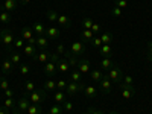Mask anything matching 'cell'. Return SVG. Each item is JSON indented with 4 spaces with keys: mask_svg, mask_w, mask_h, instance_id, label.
I'll return each mask as SVG.
<instances>
[{
    "mask_svg": "<svg viewBox=\"0 0 152 114\" xmlns=\"http://www.w3.org/2000/svg\"><path fill=\"white\" fill-rule=\"evenodd\" d=\"M123 84H126V85H132V76L126 75L125 78H123Z\"/></svg>",
    "mask_w": 152,
    "mask_h": 114,
    "instance_id": "cell-49",
    "label": "cell"
},
{
    "mask_svg": "<svg viewBox=\"0 0 152 114\" xmlns=\"http://www.w3.org/2000/svg\"><path fill=\"white\" fill-rule=\"evenodd\" d=\"M58 62H55V61H47L46 62V66H44V73L47 75V76H52L53 78V75L56 73V70H58Z\"/></svg>",
    "mask_w": 152,
    "mask_h": 114,
    "instance_id": "cell-10",
    "label": "cell"
},
{
    "mask_svg": "<svg viewBox=\"0 0 152 114\" xmlns=\"http://www.w3.org/2000/svg\"><path fill=\"white\" fill-rule=\"evenodd\" d=\"M34 61H37V62H47V59H49V52L47 50H40V52H37L35 53V56L32 58Z\"/></svg>",
    "mask_w": 152,
    "mask_h": 114,
    "instance_id": "cell-17",
    "label": "cell"
},
{
    "mask_svg": "<svg viewBox=\"0 0 152 114\" xmlns=\"http://www.w3.org/2000/svg\"><path fill=\"white\" fill-rule=\"evenodd\" d=\"M100 40H102V44H111L113 43V34L111 32L100 34Z\"/></svg>",
    "mask_w": 152,
    "mask_h": 114,
    "instance_id": "cell-28",
    "label": "cell"
},
{
    "mask_svg": "<svg viewBox=\"0 0 152 114\" xmlns=\"http://www.w3.org/2000/svg\"><path fill=\"white\" fill-rule=\"evenodd\" d=\"M66 52H67V50H66L64 44H56V53L58 55H64Z\"/></svg>",
    "mask_w": 152,
    "mask_h": 114,
    "instance_id": "cell-46",
    "label": "cell"
},
{
    "mask_svg": "<svg viewBox=\"0 0 152 114\" xmlns=\"http://www.w3.org/2000/svg\"><path fill=\"white\" fill-rule=\"evenodd\" d=\"M11 20H12V14H11V12H6V11L0 12V21H3V23H9Z\"/></svg>",
    "mask_w": 152,
    "mask_h": 114,
    "instance_id": "cell-36",
    "label": "cell"
},
{
    "mask_svg": "<svg viewBox=\"0 0 152 114\" xmlns=\"http://www.w3.org/2000/svg\"><path fill=\"white\" fill-rule=\"evenodd\" d=\"M100 90H102L105 94H110L111 93V90H113V82H111V79L108 78V75H104V78L100 79Z\"/></svg>",
    "mask_w": 152,
    "mask_h": 114,
    "instance_id": "cell-8",
    "label": "cell"
},
{
    "mask_svg": "<svg viewBox=\"0 0 152 114\" xmlns=\"http://www.w3.org/2000/svg\"><path fill=\"white\" fill-rule=\"evenodd\" d=\"M84 93L88 99H94L97 96V88L93 85H87V87H84Z\"/></svg>",
    "mask_w": 152,
    "mask_h": 114,
    "instance_id": "cell-20",
    "label": "cell"
},
{
    "mask_svg": "<svg viewBox=\"0 0 152 114\" xmlns=\"http://www.w3.org/2000/svg\"><path fill=\"white\" fill-rule=\"evenodd\" d=\"M116 6H119L120 9H125L128 6V0H116Z\"/></svg>",
    "mask_w": 152,
    "mask_h": 114,
    "instance_id": "cell-45",
    "label": "cell"
},
{
    "mask_svg": "<svg viewBox=\"0 0 152 114\" xmlns=\"http://www.w3.org/2000/svg\"><path fill=\"white\" fill-rule=\"evenodd\" d=\"M93 20L91 18H88V17H85L84 20H82V26H84V29H91V26H93Z\"/></svg>",
    "mask_w": 152,
    "mask_h": 114,
    "instance_id": "cell-38",
    "label": "cell"
},
{
    "mask_svg": "<svg viewBox=\"0 0 152 114\" xmlns=\"http://www.w3.org/2000/svg\"><path fill=\"white\" fill-rule=\"evenodd\" d=\"M20 37H21V38H23V40L26 41L28 44H35V43H37L35 32H34V29H32V28H29V26L21 28V31H20Z\"/></svg>",
    "mask_w": 152,
    "mask_h": 114,
    "instance_id": "cell-2",
    "label": "cell"
},
{
    "mask_svg": "<svg viewBox=\"0 0 152 114\" xmlns=\"http://www.w3.org/2000/svg\"><path fill=\"white\" fill-rule=\"evenodd\" d=\"M76 70H79L81 73H88V72H90V61H88L87 58H81L78 61Z\"/></svg>",
    "mask_w": 152,
    "mask_h": 114,
    "instance_id": "cell-11",
    "label": "cell"
},
{
    "mask_svg": "<svg viewBox=\"0 0 152 114\" xmlns=\"http://www.w3.org/2000/svg\"><path fill=\"white\" fill-rule=\"evenodd\" d=\"M84 84L82 82H69L67 84V87H66V94H69V96H76L79 91H84Z\"/></svg>",
    "mask_w": 152,
    "mask_h": 114,
    "instance_id": "cell-5",
    "label": "cell"
},
{
    "mask_svg": "<svg viewBox=\"0 0 152 114\" xmlns=\"http://www.w3.org/2000/svg\"><path fill=\"white\" fill-rule=\"evenodd\" d=\"M14 67H15V66L11 62V59H3V62H2V75H3V76L11 75L12 70H14Z\"/></svg>",
    "mask_w": 152,
    "mask_h": 114,
    "instance_id": "cell-12",
    "label": "cell"
},
{
    "mask_svg": "<svg viewBox=\"0 0 152 114\" xmlns=\"http://www.w3.org/2000/svg\"><path fill=\"white\" fill-rule=\"evenodd\" d=\"M3 107L6 108V110H11V108H14V107H17V102L12 97H6L5 99V102H3Z\"/></svg>",
    "mask_w": 152,
    "mask_h": 114,
    "instance_id": "cell-33",
    "label": "cell"
},
{
    "mask_svg": "<svg viewBox=\"0 0 152 114\" xmlns=\"http://www.w3.org/2000/svg\"><path fill=\"white\" fill-rule=\"evenodd\" d=\"M148 61L152 62V46L148 44Z\"/></svg>",
    "mask_w": 152,
    "mask_h": 114,
    "instance_id": "cell-50",
    "label": "cell"
},
{
    "mask_svg": "<svg viewBox=\"0 0 152 114\" xmlns=\"http://www.w3.org/2000/svg\"><path fill=\"white\" fill-rule=\"evenodd\" d=\"M93 37H94V34L91 32V29H84L82 32H81V38H82V43H91V40H93Z\"/></svg>",
    "mask_w": 152,
    "mask_h": 114,
    "instance_id": "cell-21",
    "label": "cell"
},
{
    "mask_svg": "<svg viewBox=\"0 0 152 114\" xmlns=\"http://www.w3.org/2000/svg\"><path fill=\"white\" fill-rule=\"evenodd\" d=\"M56 23L59 24L61 28H66V29L72 26V20H70V17H67V15H64V14L58 15V20H56Z\"/></svg>",
    "mask_w": 152,
    "mask_h": 114,
    "instance_id": "cell-18",
    "label": "cell"
},
{
    "mask_svg": "<svg viewBox=\"0 0 152 114\" xmlns=\"http://www.w3.org/2000/svg\"><path fill=\"white\" fill-rule=\"evenodd\" d=\"M67 81L66 79H59V81H56V88L58 90H66V87H67Z\"/></svg>",
    "mask_w": 152,
    "mask_h": 114,
    "instance_id": "cell-42",
    "label": "cell"
},
{
    "mask_svg": "<svg viewBox=\"0 0 152 114\" xmlns=\"http://www.w3.org/2000/svg\"><path fill=\"white\" fill-rule=\"evenodd\" d=\"M82 114H88V113H82Z\"/></svg>",
    "mask_w": 152,
    "mask_h": 114,
    "instance_id": "cell-59",
    "label": "cell"
},
{
    "mask_svg": "<svg viewBox=\"0 0 152 114\" xmlns=\"http://www.w3.org/2000/svg\"><path fill=\"white\" fill-rule=\"evenodd\" d=\"M29 105H31V100H29V97H26V96H21V97L17 100V110H20V111H23V113H28Z\"/></svg>",
    "mask_w": 152,
    "mask_h": 114,
    "instance_id": "cell-9",
    "label": "cell"
},
{
    "mask_svg": "<svg viewBox=\"0 0 152 114\" xmlns=\"http://www.w3.org/2000/svg\"><path fill=\"white\" fill-rule=\"evenodd\" d=\"M56 88V82L53 81V79H47L46 82H44V90L46 91H53Z\"/></svg>",
    "mask_w": 152,
    "mask_h": 114,
    "instance_id": "cell-32",
    "label": "cell"
},
{
    "mask_svg": "<svg viewBox=\"0 0 152 114\" xmlns=\"http://www.w3.org/2000/svg\"><path fill=\"white\" fill-rule=\"evenodd\" d=\"M46 37L50 38V40H56V38L61 37V31L55 26H50V28H46Z\"/></svg>",
    "mask_w": 152,
    "mask_h": 114,
    "instance_id": "cell-13",
    "label": "cell"
},
{
    "mask_svg": "<svg viewBox=\"0 0 152 114\" xmlns=\"http://www.w3.org/2000/svg\"><path fill=\"white\" fill-rule=\"evenodd\" d=\"M20 2H21V3H23V5H28V3H29V2H31V0H20Z\"/></svg>",
    "mask_w": 152,
    "mask_h": 114,
    "instance_id": "cell-55",
    "label": "cell"
},
{
    "mask_svg": "<svg viewBox=\"0 0 152 114\" xmlns=\"http://www.w3.org/2000/svg\"><path fill=\"white\" fill-rule=\"evenodd\" d=\"M49 114H64V107H62L61 104H56L53 107H50Z\"/></svg>",
    "mask_w": 152,
    "mask_h": 114,
    "instance_id": "cell-29",
    "label": "cell"
},
{
    "mask_svg": "<svg viewBox=\"0 0 152 114\" xmlns=\"http://www.w3.org/2000/svg\"><path fill=\"white\" fill-rule=\"evenodd\" d=\"M90 78H91V81H94V82H100V79L104 78V73H102V70H91V73H90Z\"/></svg>",
    "mask_w": 152,
    "mask_h": 114,
    "instance_id": "cell-25",
    "label": "cell"
},
{
    "mask_svg": "<svg viewBox=\"0 0 152 114\" xmlns=\"http://www.w3.org/2000/svg\"><path fill=\"white\" fill-rule=\"evenodd\" d=\"M91 32H93L94 35H97V34L100 32V24H99V23H96V21L93 23V26H91Z\"/></svg>",
    "mask_w": 152,
    "mask_h": 114,
    "instance_id": "cell-47",
    "label": "cell"
},
{
    "mask_svg": "<svg viewBox=\"0 0 152 114\" xmlns=\"http://www.w3.org/2000/svg\"><path fill=\"white\" fill-rule=\"evenodd\" d=\"M0 37H2V44L9 50H12V46H14V40H15V37L14 34H12L11 29H2L0 31Z\"/></svg>",
    "mask_w": 152,
    "mask_h": 114,
    "instance_id": "cell-1",
    "label": "cell"
},
{
    "mask_svg": "<svg viewBox=\"0 0 152 114\" xmlns=\"http://www.w3.org/2000/svg\"><path fill=\"white\" fill-rule=\"evenodd\" d=\"M17 6H18L17 0H5V2H3V9L6 12H11V14L17 9Z\"/></svg>",
    "mask_w": 152,
    "mask_h": 114,
    "instance_id": "cell-14",
    "label": "cell"
},
{
    "mask_svg": "<svg viewBox=\"0 0 152 114\" xmlns=\"http://www.w3.org/2000/svg\"><path fill=\"white\" fill-rule=\"evenodd\" d=\"M85 43H82V41H75L72 46H70V52L73 53V55H76V56H82L84 53H85Z\"/></svg>",
    "mask_w": 152,
    "mask_h": 114,
    "instance_id": "cell-7",
    "label": "cell"
},
{
    "mask_svg": "<svg viewBox=\"0 0 152 114\" xmlns=\"http://www.w3.org/2000/svg\"><path fill=\"white\" fill-rule=\"evenodd\" d=\"M62 107H64V111H72L73 110V104L69 102V100H66V102L62 104Z\"/></svg>",
    "mask_w": 152,
    "mask_h": 114,
    "instance_id": "cell-48",
    "label": "cell"
},
{
    "mask_svg": "<svg viewBox=\"0 0 152 114\" xmlns=\"http://www.w3.org/2000/svg\"><path fill=\"white\" fill-rule=\"evenodd\" d=\"M23 53L26 55L28 58H34L35 56V53H37V46L35 44H24V47H23Z\"/></svg>",
    "mask_w": 152,
    "mask_h": 114,
    "instance_id": "cell-15",
    "label": "cell"
},
{
    "mask_svg": "<svg viewBox=\"0 0 152 114\" xmlns=\"http://www.w3.org/2000/svg\"><path fill=\"white\" fill-rule=\"evenodd\" d=\"M0 46H2V37H0Z\"/></svg>",
    "mask_w": 152,
    "mask_h": 114,
    "instance_id": "cell-57",
    "label": "cell"
},
{
    "mask_svg": "<svg viewBox=\"0 0 152 114\" xmlns=\"http://www.w3.org/2000/svg\"><path fill=\"white\" fill-rule=\"evenodd\" d=\"M58 70H59V72H62V73H67V72L70 70V66H69V62H67V59H66V58L58 61Z\"/></svg>",
    "mask_w": 152,
    "mask_h": 114,
    "instance_id": "cell-24",
    "label": "cell"
},
{
    "mask_svg": "<svg viewBox=\"0 0 152 114\" xmlns=\"http://www.w3.org/2000/svg\"><path fill=\"white\" fill-rule=\"evenodd\" d=\"M32 29H34V32L37 34V37H40V35H46V28L43 26L41 23H34L32 24Z\"/></svg>",
    "mask_w": 152,
    "mask_h": 114,
    "instance_id": "cell-23",
    "label": "cell"
},
{
    "mask_svg": "<svg viewBox=\"0 0 152 114\" xmlns=\"http://www.w3.org/2000/svg\"><path fill=\"white\" fill-rule=\"evenodd\" d=\"M24 90H26L28 93H32L35 90V84L32 81H26V82H24Z\"/></svg>",
    "mask_w": 152,
    "mask_h": 114,
    "instance_id": "cell-39",
    "label": "cell"
},
{
    "mask_svg": "<svg viewBox=\"0 0 152 114\" xmlns=\"http://www.w3.org/2000/svg\"><path fill=\"white\" fill-rule=\"evenodd\" d=\"M111 15H113V17H120V15H122V9H120L119 6L114 5V8L111 9Z\"/></svg>",
    "mask_w": 152,
    "mask_h": 114,
    "instance_id": "cell-43",
    "label": "cell"
},
{
    "mask_svg": "<svg viewBox=\"0 0 152 114\" xmlns=\"http://www.w3.org/2000/svg\"><path fill=\"white\" fill-rule=\"evenodd\" d=\"M64 58L67 59V62H69V66H70V67H75V69H76V66H78V61H79L78 56L73 55L70 50H67V52L64 53Z\"/></svg>",
    "mask_w": 152,
    "mask_h": 114,
    "instance_id": "cell-16",
    "label": "cell"
},
{
    "mask_svg": "<svg viewBox=\"0 0 152 114\" xmlns=\"http://www.w3.org/2000/svg\"><path fill=\"white\" fill-rule=\"evenodd\" d=\"M24 44H26V41H24L21 37H20V38H15V40H14V46H15V49H23Z\"/></svg>",
    "mask_w": 152,
    "mask_h": 114,
    "instance_id": "cell-40",
    "label": "cell"
},
{
    "mask_svg": "<svg viewBox=\"0 0 152 114\" xmlns=\"http://www.w3.org/2000/svg\"><path fill=\"white\" fill-rule=\"evenodd\" d=\"M53 97H55V100H56V104H64V102H66V94H64V91H62V90H58V91L53 94Z\"/></svg>",
    "mask_w": 152,
    "mask_h": 114,
    "instance_id": "cell-31",
    "label": "cell"
},
{
    "mask_svg": "<svg viewBox=\"0 0 152 114\" xmlns=\"http://www.w3.org/2000/svg\"><path fill=\"white\" fill-rule=\"evenodd\" d=\"M99 49H100V55L102 56H111V52H113L111 44H102Z\"/></svg>",
    "mask_w": 152,
    "mask_h": 114,
    "instance_id": "cell-26",
    "label": "cell"
},
{
    "mask_svg": "<svg viewBox=\"0 0 152 114\" xmlns=\"http://www.w3.org/2000/svg\"><path fill=\"white\" fill-rule=\"evenodd\" d=\"M70 79H72L73 82H82V73H81L79 70H73V72L70 73Z\"/></svg>",
    "mask_w": 152,
    "mask_h": 114,
    "instance_id": "cell-30",
    "label": "cell"
},
{
    "mask_svg": "<svg viewBox=\"0 0 152 114\" xmlns=\"http://www.w3.org/2000/svg\"><path fill=\"white\" fill-rule=\"evenodd\" d=\"M91 44H93L94 47L99 49L100 46H102V40H100V37H96V35H94V37H93V40H91Z\"/></svg>",
    "mask_w": 152,
    "mask_h": 114,
    "instance_id": "cell-44",
    "label": "cell"
},
{
    "mask_svg": "<svg viewBox=\"0 0 152 114\" xmlns=\"http://www.w3.org/2000/svg\"><path fill=\"white\" fill-rule=\"evenodd\" d=\"M88 114H104V113L99 111V110H96V108H90V110H88Z\"/></svg>",
    "mask_w": 152,
    "mask_h": 114,
    "instance_id": "cell-52",
    "label": "cell"
},
{
    "mask_svg": "<svg viewBox=\"0 0 152 114\" xmlns=\"http://www.w3.org/2000/svg\"><path fill=\"white\" fill-rule=\"evenodd\" d=\"M47 44H49V40H47V37H46V35L37 37V43H35V46H37V47H40V50H46Z\"/></svg>",
    "mask_w": 152,
    "mask_h": 114,
    "instance_id": "cell-19",
    "label": "cell"
},
{
    "mask_svg": "<svg viewBox=\"0 0 152 114\" xmlns=\"http://www.w3.org/2000/svg\"><path fill=\"white\" fill-rule=\"evenodd\" d=\"M108 114H119V113H116V111H111V113H108Z\"/></svg>",
    "mask_w": 152,
    "mask_h": 114,
    "instance_id": "cell-56",
    "label": "cell"
},
{
    "mask_svg": "<svg viewBox=\"0 0 152 114\" xmlns=\"http://www.w3.org/2000/svg\"><path fill=\"white\" fill-rule=\"evenodd\" d=\"M120 88H122V97L125 100H129L131 97H134L137 94V90L134 88V85H126V84L120 82Z\"/></svg>",
    "mask_w": 152,
    "mask_h": 114,
    "instance_id": "cell-6",
    "label": "cell"
},
{
    "mask_svg": "<svg viewBox=\"0 0 152 114\" xmlns=\"http://www.w3.org/2000/svg\"><path fill=\"white\" fill-rule=\"evenodd\" d=\"M3 93H5V96H6V97H12V96H14V90H11V88H8V90H5Z\"/></svg>",
    "mask_w": 152,
    "mask_h": 114,
    "instance_id": "cell-51",
    "label": "cell"
},
{
    "mask_svg": "<svg viewBox=\"0 0 152 114\" xmlns=\"http://www.w3.org/2000/svg\"><path fill=\"white\" fill-rule=\"evenodd\" d=\"M113 66H114V62H113L111 56H104L102 61H100V69L102 70H110Z\"/></svg>",
    "mask_w": 152,
    "mask_h": 114,
    "instance_id": "cell-22",
    "label": "cell"
},
{
    "mask_svg": "<svg viewBox=\"0 0 152 114\" xmlns=\"http://www.w3.org/2000/svg\"><path fill=\"white\" fill-rule=\"evenodd\" d=\"M29 72H31V67H29L28 64H21V66H20V75L28 76V75H29Z\"/></svg>",
    "mask_w": 152,
    "mask_h": 114,
    "instance_id": "cell-41",
    "label": "cell"
},
{
    "mask_svg": "<svg viewBox=\"0 0 152 114\" xmlns=\"http://www.w3.org/2000/svg\"><path fill=\"white\" fill-rule=\"evenodd\" d=\"M0 8H2V6H0Z\"/></svg>",
    "mask_w": 152,
    "mask_h": 114,
    "instance_id": "cell-60",
    "label": "cell"
},
{
    "mask_svg": "<svg viewBox=\"0 0 152 114\" xmlns=\"http://www.w3.org/2000/svg\"><path fill=\"white\" fill-rule=\"evenodd\" d=\"M0 114H8V110L3 107V108H0Z\"/></svg>",
    "mask_w": 152,
    "mask_h": 114,
    "instance_id": "cell-53",
    "label": "cell"
},
{
    "mask_svg": "<svg viewBox=\"0 0 152 114\" xmlns=\"http://www.w3.org/2000/svg\"><path fill=\"white\" fill-rule=\"evenodd\" d=\"M14 114H26V113H23V111H20V110L14 108Z\"/></svg>",
    "mask_w": 152,
    "mask_h": 114,
    "instance_id": "cell-54",
    "label": "cell"
},
{
    "mask_svg": "<svg viewBox=\"0 0 152 114\" xmlns=\"http://www.w3.org/2000/svg\"><path fill=\"white\" fill-rule=\"evenodd\" d=\"M108 78L111 79V82H117V84H120V82L123 81V73H122L120 67L114 64V66L108 70Z\"/></svg>",
    "mask_w": 152,
    "mask_h": 114,
    "instance_id": "cell-4",
    "label": "cell"
},
{
    "mask_svg": "<svg viewBox=\"0 0 152 114\" xmlns=\"http://www.w3.org/2000/svg\"><path fill=\"white\" fill-rule=\"evenodd\" d=\"M46 15H47V18L50 20V21H56L58 20V12L55 11V9H47V12H46Z\"/></svg>",
    "mask_w": 152,
    "mask_h": 114,
    "instance_id": "cell-34",
    "label": "cell"
},
{
    "mask_svg": "<svg viewBox=\"0 0 152 114\" xmlns=\"http://www.w3.org/2000/svg\"><path fill=\"white\" fill-rule=\"evenodd\" d=\"M41 113H43V110H41L40 105H38V104H31L26 114H41Z\"/></svg>",
    "mask_w": 152,
    "mask_h": 114,
    "instance_id": "cell-27",
    "label": "cell"
},
{
    "mask_svg": "<svg viewBox=\"0 0 152 114\" xmlns=\"http://www.w3.org/2000/svg\"><path fill=\"white\" fill-rule=\"evenodd\" d=\"M47 91L44 90H34L32 93H28V97H29V100H31V104H38L40 105L43 100L47 97V94H46Z\"/></svg>",
    "mask_w": 152,
    "mask_h": 114,
    "instance_id": "cell-3",
    "label": "cell"
},
{
    "mask_svg": "<svg viewBox=\"0 0 152 114\" xmlns=\"http://www.w3.org/2000/svg\"><path fill=\"white\" fill-rule=\"evenodd\" d=\"M9 59H11V62H12L14 66H18L20 62H21V56H20V53H17V52H12Z\"/></svg>",
    "mask_w": 152,
    "mask_h": 114,
    "instance_id": "cell-35",
    "label": "cell"
},
{
    "mask_svg": "<svg viewBox=\"0 0 152 114\" xmlns=\"http://www.w3.org/2000/svg\"><path fill=\"white\" fill-rule=\"evenodd\" d=\"M0 88H2L3 91H5V90H8V88H9V82H8V79L5 78L3 75L0 76Z\"/></svg>",
    "mask_w": 152,
    "mask_h": 114,
    "instance_id": "cell-37",
    "label": "cell"
},
{
    "mask_svg": "<svg viewBox=\"0 0 152 114\" xmlns=\"http://www.w3.org/2000/svg\"><path fill=\"white\" fill-rule=\"evenodd\" d=\"M148 44H151V46H152V41H149V43H148Z\"/></svg>",
    "mask_w": 152,
    "mask_h": 114,
    "instance_id": "cell-58",
    "label": "cell"
}]
</instances>
